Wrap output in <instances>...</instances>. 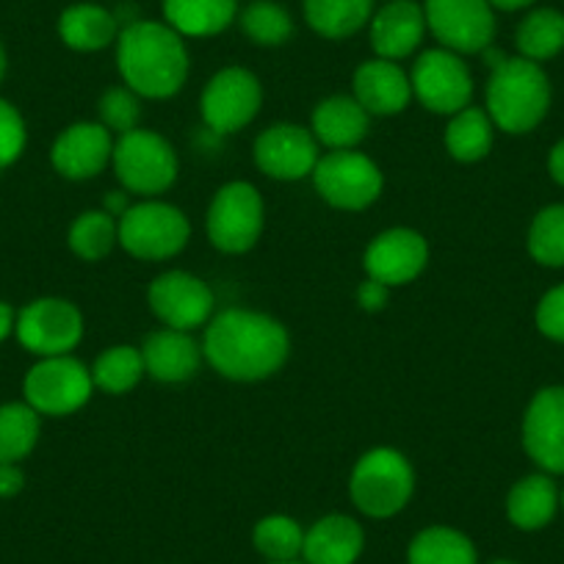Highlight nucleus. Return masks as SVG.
Returning a JSON list of instances; mask_svg holds the SVG:
<instances>
[{"label":"nucleus","instance_id":"f257e3e1","mask_svg":"<svg viewBox=\"0 0 564 564\" xmlns=\"http://www.w3.org/2000/svg\"><path fill=\"white\" fill-rule=\"evenodd\" d=\"M289 329L265 313L230 307L205 324L203 355L221 377L258 382L280 371L289 360Z\"/></svg>","mask_w":564,"mask_h":564},{"label":"nucleus","instance_id":"f03ea898","mask_svg":"<svg viewBox=\"0 0 564 564\" xmlns=\"http://www.w3.org/2000/svg\"><path fill=\"white\" fill-rule=\"evenodd\" d=\"M117 67L124 86L139 97L166 100L188 78V51L183 36L166 23L139 20L117 36Z\"/></svg>","mask_w":564,"mask_h":564},{"label":"nucleus","instance_id":"7ed1b4c3","mask_svg":"<svg viewBox=\"0 0 564 564\" xmlns=\"http://www.w3.org/2000/svg\"><path fill=\"white\" fill-rule=\"evenodd\" d=\"M551 108V84L542 67L529 58H507L492 69L487 84V113L503 133H529Z\"/></svg>","mask_w":564,"mask_h":564},{"label":"nucleus","instance_id":"20e7f679","mask_svg":"<svg viewBox=\"0 0 564 564\" xmlns=\"http://www.w3.org/2000/svg\"><path fill=\"white\" fill-rule=\"evenodd\" d=\"M415 492V470L395 448H371L357 459L349 496L362 514L384 520L399 514Z\"/></svg>","mask_w":564,"mask_h":564},{"label":"nucleus","instance_id":"39448f33","mask_svg":"<svg viewBox=\"0 0 564 564\" xmlns=\"http://www.w3.org/2000/svg\"><path fill=\"white\" fill-rule=\"evenodd\" d=\"M113 172L124 192L155 197L177 181V155L170 141L155 130L135 128L113 144Z\"/></svg>","mask_w":564,"mask_h":564},{"label":"nucleus","instance_id":"423d86ee","mask_svg":"<svg viewBox=\"0 0 564 564\" xmlns=\"http://www.w3.org/2000/svg\"><path fill=\"white\" fill-rule=\"evenodd\" d=\"M192 225L186 214L170 203L130 205L119 219V243L139 260H170L188 243Z\"/></svg>","mask_w":564,"mask_h":564},{"label":"nucleus","instance_id":"0eeeda50","mask_svg":"<svg viewBox=\"0 0 564 564\" xmlns=\"http://www.w3.org/2000/svg\"><path fill=\"white\" fill-rule=\"evenodd\" d=\"M265 208L258 188L247 181H232L216 192L208 208V241L219 252L241 254L260 241Z\"/></svg>","mask_w":564,"mask_h":564},{"label":"nucleus","instance_id":"6e6552de","mask_svg":"<svg viewBox=\"0 0 564 564\" xmlns=\"http://www.w3.org/2000/svg\"><path fill=\"white\" fill-rule=\"evenodd\" d=\"M313 183L324 203L340 210H366L379 199L384 177L368 155L357 150H329L313 170Z\"/></svg>","mask_w":564,"mask_h":564},{"label":"nucleus","instance_id":"1a4fd4ad","mask_svg":"<svg viewBox=\"0 0 564 564\" xmlns=\"http://www.w3.org/2000/svg\"><path fill=\"white\" fill-rule=\"evenodd\" d=\"M91 371L75 357H42L29 373H25L23 393L25 404L34 406L40 415H73L91 399Z\"/></svg>","mask_w":564,"mask_h":564},{"label":"nucleus","instance_id":"9d476101","mask_svg":"<svg viewBox=\"0 0 564 564\" xmlns=\"http://www.w3.org/2000/svg\"><path fill=\"white\" fill-rule=\"evenodd\" d=\"M412 95L417 97L426 111L432 113H459L470 106L474 97V78L459 53L452 51H426L417 56L410 75Z\"/></svg>","mask_w":564,"mask_h":564},{"label":"nucleus","instance_id":"9b49d317","mask_svg":"<svg viewBox=\"0 0 564 564\" xmlns=\"http://www.w3.org/2000/svg\"><path fill=\"white\" fill-rule=\"evenodd\" d=\"M14 333L31 355L62 357L84 338V316L73 302L45 296L20 311Z\"/></svg>","mask_w":564,"mask_h":564},{"label":"nucleus","instance_id":"f8f14e48","mask_svg":"<svg viewBox=\"0 0 564 564\" xmlns=\"http://www.w3.org/2000/svg\"><path fill=\"white\" fill-rule=\"evenodd\" d=\"M203 119L214 133L230 135L247 128L263 106V86L249 69L227 67L203 91Z\"/></svg>","mask_w":564,"mask_h":564},{"label":"nucleus","instance_id":"ddd939ff","mask_svg":"<svg viewBox=\"0 0 564 564\" xmlns=\"http://www.w3.org/2000/svg\"><path fill=\"white\" fill-rule=\"evenodd\" d=\"M426 29L452 53H481L496 36V18L487 0H426Z\"/></svg>","mask_w":564,"mask_h":564},{"label":"nucleus","instance_id":"4468645a","mask_svg":"<svg viewBox=\"0 0 564 564\" xmlns=\"http://www.w3.org/2000/svg\"><path fill=\"white\" fill-rule=\"evenodd\" d=\"M148 302L166 327L183 329V333L205 327L216 311L214 291L188 271H166L155 276L150 282Z\"/></svg>","mask_w":564,"mask_h":564},{"label":"nucleus","instance_id":"2eb2a0df","mask_svg":"<svg viewBox=\"0 0 564 564\" xmlns=\"http://www.w3.org/2000/svg\"><path fill=\"white\" fill-rule=\"evenodd\" d=\"M318 159L316 135L302 124H271L254 139V164L271 181H302L313 175Z\"/></svg>","mask_w":564,"mask_h":564},{"label":"nucleus","instance_id":"dca6fc26","mask_svg":"<svg viewBox=\"0 0 564 564\" xmlns=\"http://www.w3.org/2000/svg\"><path fill=\"white\" fill-rule=\"evenodd\" d=\"M426 260H430V243L410 227H393V230L379 232L362 254L366 274L371 280L384 282L388 289L415 280L426 269Z\"/></svg>","mask_w":564,"mask_h":564},{"label":"nucleus","instance_id":"f3484780","mask_svg":"<svg viewBox=\"0 0 564 564\" xmlns=\"http://www.w3.org/2000/svg\"><path fill=\"white\" fill-rule=\"evenodd\" d=\"M523 448L542 470L564 474V388H545L523 417Z\"/></svg>","mask_w":564,"mask_h":564},{"label":"nucleus","instance_id":"a211bd4d","mask_svg":"<svg viewBox=\"0 0 564 564\" xmlns=\"http://www.w3.org/2000/svg\"><path fill=\"white\" fill-rule=\"evenodd\" d=\"M113 159L111 130L100 122H75L53 141V170L69 181L97 177Z\"/></svg>","mask_w":564,"mask_h":564},{"label":"nucleus","instance_id":"6ab92c4d","mask_svg":"<svg viewBox=\"0 0 564 564\" xmlns=\"http://www.w3.org/2000/svg\"><path fill=\"white\" fill-rule=\"evenodd\" d=\"M426 34V14L412 0H390L371 20V45L379 58L399 62L415 53Z\"/></svg>","mask_w":564,"mask_h":564},{"label":"nucleus","instance_id":"aec40b11","mask_svg":"<svg viewBox=\"0 0 564 564\" xmlns=\"http://www.w3.org/2000/svg\"><path fill=\"white\" fill-rule=\"evenodd\" d=\"M355 97L368 113L390 117L401 113L412 100V84L404 69L388 58H373L357 67L355 73Z\"/></svg>","mask_w":564,"mask_h":564},{"label":"nucleus","instance_id":"412c9836","mask_svg":"<svg viewBox=\"0 0 564 564\" xmlns=\"http://www.w3.org/2000/svg\"><path fill=\"white\" fill-rule=\"evenodd\" d=\"M366 547V531L349 514H327L305 531V564H355Z\"/></svg>","mask_w":564,"mask_h":564},{"label":"nucleus","instance_id":"4be33fe9","mask_svg":"<svg viewBox=\"0 0 564 564\" xmlns=\"http://www.w3.org/2000/svg\"><path fill=\"white\" fill-rule=\"evenodd\" d=\"M144 368L159 382H186L199 371L203 360V346L192 338V333L183 329H161V333L148 335L141 346Z\"/></svg>","mask_w":564,"mask_h":564},{"label":"nucleus","instance_id":"5701e85b","mask_svg":"<svg viewBox=\"0 0 564 564\" xmlns=\"http://www.w3.org/2000/svg\"><path fill=\"white\" fill-rule=\"evenodd\" d=\"M371 113L349 95L327 97L313 111V135L329 150H355L368 135Z\"/></svg>","mask_w":564,"mask_h":564},{"label":"nucleus","instance_id":"b1692460","mask_svg":"<svg viewBox=\"0 0 564 564\" xmlns=\"http://www.w3.org/2000/svg\"><path fill=\"white\" fill-rule=\"evenodd\" d=\"M238 14L236 0H164V20L181 36H216Z\"/></svg>","mask_w":564,"mask_h":564},{"label":"nucleus","instance_id":"393cba45","mask_svg":"<svg viewBox=\"0 0 564 564\" xmlns=\"http://www.w3.org/2000/svg\"><path fill=\"white\" fill-rule=\"evenodd\" d=\"M58 36L64 45L80 53H95L117 40V20L111 12L95 3H78L69 7L58 18Z\"/></svg>","mask_w":564,"mask_h":564},{"label":"nucleus","instance_id":"a878e982","mask_svg":"<svg viewBox=\"0 0 564 564\" xmlns=\"http://www.w3.org/2000/svg\"><path fill=\"white\" fill-rule=\"evenodd\" d=\"M558 507V492L547 476L534 474L520 479L518 485L509 490L507 498V514L518 529L536 531L547 525L556 514Z\"/></svg>","mask_w":564,"mask_h":564},{"label":"nucleus","instance_id":"bb28decb","mask_svg":"<svg viewBox=\"0 0 564 564\" xmlns=\"http://www.w3.org/2000/svg\"><path fill=\"white\" fill-rule=\"evenodd\" d=\"M406 564H479V556L468 534L452 525H430L412 536Z\"/></svg>","mask_w":564,"mask_h":564},{"label":"nucleus","instance_id":"cd10ccee","mask_svg":"<svg viewBox=\"0 0 564 564\" xmlns=\"http://www.w3.org/2000/svg\"><path fill=\"white\" fill-rule=\"evenodd\" d=\"M373 0H305L307 25L327 40H346L371 20Z\"/></svg>","mask_w":564,"mask_h":564},{"label":"nucleus","instance_id":"c85d7f7f","mask_svg":"<svg viewBox=\"0 0 564 564\" xmlns=\"http://www.w3.org/2000/svg\"><path fill=\"white\" fill-rule=\"evenodd\" d=\"M492 148V119L481 108H463L446 128V150L454 161L474 164Z\"/></svg>","mask_w":564,"mask_h":564},{"label":"nucleus","instance_id":"c756f323","mask_svg":"<svg viewBox=\"0 0 564 564\" xmlns=\"http://www.w3.org/2000/svg\"><path fill=\"white\" fill-rule=\"evenodd\" d=\"M40 441V412L31 404L0 406V463H20Z\"/></svg>","mask_w":564,"mask_h":564},{"label":"nucleus","instance_id":"7c9ffc66","mask_svg":"<svg viewBox=\"0 0 564 564\" xmlns=\"http://www.w3.org/2000/svg\"><path fill=\"white\" fill-rule=\"evenodd\" d=\"M252 545L269 562H294L302 558L305 529L289 514H269L254 523Z\"/></svg>","mask_w":564,"mask_h":564},{"label":"nucleus","instance_id":"2f4dec72","mask_svg":"<svg viewBox=\"0 0 564 564\" xmlns=\"http://www.w3.org/2000/svg\"><path fill=\"white\" fill-rule=\"evenodd\" d=\"M144 373H148V368H144L141 349H135V346H111V349L97 357L95 368H91V382H95V388L106 390V393L122 395L133 390Z\"/></svg>","mask_w":564,"mask_h":564},{"label":"nucleus","instance_id":"473e14b6","mask_svg":"<svg viewBox=\"0 0 564 564\" xmlns=\"http://www.w3.org/2000/svg\"><path fill=\"white\" fill-rule=\"evenodd\" d=\"M564 47V14L556 9H536L520 23L518 51L529 62H547Z\"/></svg>","mask_w":564,"mask_h":564},{"label":"nucleus","instance_id":"72a5a7b5","mask_svg":"<svg viewBox=\"0 0 564 564\" xmlns=\"http://www.w3.org/2000/svg\"><path fill=\"white\" fill-rule=\"evenodd\" d=\"M113 243H119V221L106 210H86L69 227V249L80 260L106 258Z\"/></svg>","mask_w":564,"mask_h":564},{"label":"nucleus","instance_id":"f704fd0d","mask_svg":"<svg viewBox=\"0 0 564 564\" xmlns=\"http://www.w3.org/2000/svg\"><path fill=\"white\" fill-rule=\"evenodd\" d=\"M241 29L254 45L274 47L291 40V34H294V20L274 0H254V3H249L243 9Z\"/></svg>","mask_w":564,"mask_h":564},{"label":"nucleus","instance_id":"c9c22d12","mask_svg":"<svg viewBox=\"0 0 564 564\" xmlns=\"http://www.w3.org/2000/svg\"><path fill=\"white\" fill-rule=\"evenodd\" d=\"M529 252L542 265H564V205H551L536 214L529 230Z\"/></svg>","mask_w":564,"mask_h":564},{"label":"nucleus","instance_id":"e433bc0d","mask_svg":"<svg viewBox=\"0 0 564 564\" xmlns=\"http://www.w3.org/2000/svg\"><path fill=\"white\" fill-rule=\"evenodd\" d=\"M100 124H106L111 133L124 135L139 128L141 122V100L128 86H113L100 97Z\"/></svg>","mask_w":564,"mask_h":564},{"label":"nucleus","instance_id":"4c0bfd02","mask_svg":"<svg viewBox=\"0 0 564 564\" xmlns=\"http://www.w3.org/2000/svg\"><path fill=\"white\" fill-rule=\"evenodd\" d=\"M25 141H29V133H25L20 111L12 102L0 100V170L12 166L23 155Z\"/></svg>","mask_w":564,"mask_h":564},{"label":"nucleus","instance_id":"58836bf2","mask_svg":"<svg viewBox=\"0 0 564 564\" xmlns=\"http://www.w3.org/2000/svg\"><path fill=\"white\" fill-rule=\"evenodd\" d=\"M536 327L545 338L564 344V285L547 291L536 307Z\"/></svg>","mask_w":564,"mask_h":564},{"label":"nucleus","instance_id":"ea45409f","mask_svg":"<svg viewBox=\"0 0 564 564\" xmlns=\"http://www.w3.org/2000/svg\"><path fill=\"white\" fill-rule=\"evenodd\" d=\"M388 300H390L388 285L379 280H371V276H368L360 289H357V305H360L366 313H379L384 305H388Z\"/></svg>","mask_w":564,"mask_h":564},{"label":"nucleus","instance_id":"a19ab883","mask_svg":"<svg viewBox=\"0 0 564 564\" xmlns=\"http://www.w3.org/2000/svg\"><path fill=\"white\" fill-rule=\"evenodd\" d=\"M25 487V476L18 463H0V498H14Z\"/></svg>","mask_w":564,"mask_h":564},{"label":"nucleus","instance_id":"79ce46f5","mask_svg":"<svg viewBox=\"0 0 564 564\" xmlns=\"http://www.w3.org/2000/svg\"><path fill=\"white\" fill-rule=\"evenodd\" d=\"M130 208L128 203V192H111L106 194V199H102V210H106L108 216H113V219H122L124 210Z\"/></svg>","mask_w":564,"mask_h":564},{"label":"nucleus","instance_id":"37998d69","mask_svg":"<svg viewBox=\"0 0 564 564\" xmlns=\"http://www.w3.org/2000/svg\"><path fill=\"white\" fill-rule=\"evenodd\" d=\"M547 170H551V177L564 186V141H558L556 148L551 150V159H547Z\"/></svg>","mask_w":564,"mask_h":564},{"label":"nucleus","instance_id":"c03bdc74","mask_svg":"<svg viewBox=\"0 0 564 564\" xmlns=\"http://www.w3.org/2000/svg\"><path fill=\"white\" fill-rule=\"evenodd\" d=\"M14 327H18V316L7 302H0V344L14 333Z\"/></svg>","mask_w":564,"mask_h":564},{"label":"nucleus","instance_id":"a18cd8bd","mask_svg":"<svg viewBox=\"0 0 564 564\" xmlns=\"http://www.w3.org/2000/svg\"><path fill=\"white\" fill-rule=\"evenodd\" d=\"M487 3L496 9H503V12H518V9L531 7L534 0H487Z\"/></svg>","mask_w":564,"mask_h":564},{"label":"nucleus","instance_id":"49530a36","mask_svg":"<svg viewBox=\"0 0 564 564\" xmlns=\"http://www.w3.org/2000/svg\"><path fill=\"white\" fill-rule=\"evenodd\" d=\"M3 75H7V53L0 47V80H3Z\"/></svg>","mask_w":564,"mask_h":564},{"label":"nucleus","instance_id":"de8ad7c7","mask_svg":"<svg viewBox=\"0 0 564 564\" xmlns=\"http://www.w3.org/2000/svg\"><path fill=\"white\" fill-rule=\"evenodd\" d=\"M269 564H305V562H300V558H294V562H269Z\"/></svg>","mask_w":564,"mask_h":564},{"label":"nucleus","instance_id":"09e8293b","mask_svg":"<svg viewBox=\"0 0 564 564\" xmlns=\"http://www.w3.org/2000/svg\"><path fill=\"white\" fill-rule=\"evenodd\" d=\"M490 564H514V562H509V558H496V562H490Z\"/></svg>","mask_w":564,"mask_h":564},{"label":"nucleus","instance_id":"8fccbe9b","mask_svg":"<svg viewBox=\"0 0 564 564\" xmlns=\"http://www.w3.org/2000/svg\"><path fill=\"white\" fill-rule=\"evenodd\" d=\"M562 507H564V492H562Z\"/></svg>","mask_w":564,"mask_h":564}]
</instances>
